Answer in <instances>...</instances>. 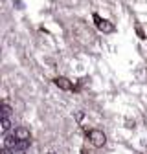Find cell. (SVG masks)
<instances>
[{
    "label": "cell",
    "mask_w": 147,
    "mask_h": 154,
    "mask_svg": "<svg viewBox=\"0 0 147 154\" xmlns=\"http://www.w3.org/2000/svg\"><path fill=\"white\" fill-rule=\"evenodd\" d=\"M17 143H18V140H17L15 136H6V138H4V147L9 149V150H13V152H15V149H17Z\"/></svg>",
    "instance_id": "5"
},
{
    "label": "cell",
    "mask_w": 147,
    "mask_h": 154,
    "mask_svg": "<svg viewBox=\"0 0 147 154\" xmlns=\"http://www.w3.org/2000/svg\"><path fill=\"white\" fill-rule=\"evenodd\" d=\"M53 85L57 86V88H61V90H76L74 88V85H72V81L68 79V77H63V75H59V77H55L53 79Z\"/></svg>",
    "instance_id": "3"
},
{
    "label": "cell",
    "mask_w": 147,
    "mask_h": 154,
    "mask_svg": "<svg viewBox=\"0 0 147 154\" xmlns=\"http://www.w3.org/2000/svg\"><path fill=\"white\" fill-rule=\"evenodd\" d=\"M28 147H30V140H18V143H17V149H15V150L24 152Z\"/></svg>",
    "instance_id": "6"
},
{
    "label": "cell",
    "mask_w": 147,
    "mask_h": 154,
    "mask_svg": "<svg viewBox=\"0 0 147 154\" xmlns=\"http://www.w3.org/2000/svg\"><path fill=\"white\" fill-rule=\"evenodd\" d=\"M9 114H11V106L8 103L2 105V118H9Z\"/></svg>",
    "instance_id": "7"
},
{
    "label": "cell",
    "mask_w": 147,
    "mask_h": 154,
    "mask_svg": "<svg viewBox=\"0 0 147 154\" xmlns=\"http://www.w3.org/2000/svg\"><path fill=\"white\" fill-rule=\"evenodd\" d=\"M50 154H55V152H50Z\"/></svg>",
    "instance_id": "9"
},
{
    "label": "cell",
    "mask_w": 147,
    "mask_h": 154,
    "mask_svg": "<svg viewBox=\"0 0 147 154\" xmlns=\"http://www.w3.org/2000/svg\"><path fill=\"white\" fill-rule=\"evenodd\" d=\"M92 18H94V24H96V28H98L99 31H103V33H112V31L116 29L112 22H108L107 18H101L98 13H94V15H92Z\"/></svg>",
    "instance_id": "1"
},
{
    "label": "cell",
    "mask_w": 147,
    "mask_h": 154,
    "mask_svg": "<svg viewBox=\"0 0 147 154\" xmlns=\"http://www.w3.org/2000/svg\"><path fill=\"white\" fill-rule=\"evenodd\" d=\"M13 136H15L17 140H30V138H31V136H30V130L24 128V127L15 128V134H13Z\"/></svg>",
    "instance_id": "4"
},
{
    "label": "cell",
    "mask_w": 147,
    "mask_h": 154,
    "mask_svg": "<svg viewBox=\"0 0 147 154\" xmlns=\"http://www.w3.org/2000/svg\"><path fill=\"white\" fill-rule=\"evenodd\" d=\"M9 127H11L9 118H2V130H4V132H8V130H9Z\"/></svg>",
    "instance_id": "8"
},
{
    "label": "cell",
    "mask_w": 147,
    "mask_h": 154,
    "mask_svg": "<svg viewBox=\"0 0 147 154\" xmlns=\"http://www.w3.org/2000/svg\"><path fill=\"white\" fill-rule=\"evenodd\" d=\"M88 140H90V143L94 145V147H103L105 145V141H107V136L101 132V130H98V128H92L90 132H88Z\"/></svg>",
    "instance_id": "2"
}]
</instances>
